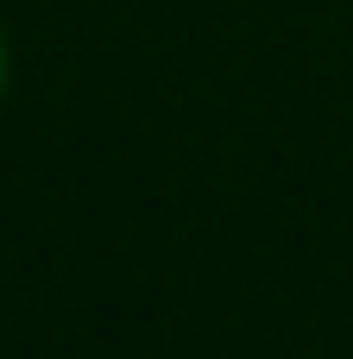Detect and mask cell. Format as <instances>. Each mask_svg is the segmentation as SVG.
<instances>
[{
    "label": "cell",
    "instance_id": "obj_1",
    "mask_svg": "<svg viewBox=\"0 0 353 359\" xmlns=\"http://www.w3.org/2000/svg\"><path fill=\"white\" fill-rule=\"evenodd\" d=\"M0 88H6V44H0Z\"/></svg>",
    "mask_w": 353,
    "mask_h": 359
}]
</instances>
